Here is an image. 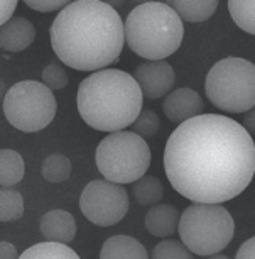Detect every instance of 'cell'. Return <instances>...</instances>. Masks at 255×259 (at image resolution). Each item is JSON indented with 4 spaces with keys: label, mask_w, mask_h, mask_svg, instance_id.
Masks as SVG:
<instances>
[{
    "label": "cell",
    "mask_w": 255,
    "mask_h": 259,
    "mask_svg": "<svg viewBox=\"0 0 255 259\" xmlns=\"http://www.w3.org/2000/svg\"><path fill=\"white\" fill-rule=\"evenodd\" d=\"M42 83L49 90H63L68 85V75L60 65L51 63L42 70Z\"/></svg>",
    "instance_id": "25"
},
{
    "label": "cell",
    "mask_w": 255,
    "mask_h": 259,
    "mask_svg": "<svg viewBox=\"0 0 255 259\" xmlns=\"http://www.w3.org/2000/svg\"><path fill=\"white\" fill-rule=\"evenodd\" d=\"M41 173L49 183H63L71 177V161L65 154H51L42 161Z\"/></svg>",
    "instance_id": "20"
},
{
    "label": "cell",
    "mask_w": 255,
    "mask_h": 259,
    "mask_svg": "<svg viewBox=\"0 0 255 259\" xmlns=\"http://www.w3.org/2000/svg\"><path fill=\"white\" fill-rule=\"evenodd\" d=\"M0 205H2V212H0L2 222L17 221L24 215V198L16 190L4 188L0 193Z\"/></svg>",
    "instance_id": "22"
},
{
    "label": "cell",
    "mask_w": 255,
    "mask_h": 259,
    "mask_svg": "<svg viewBox=\"0 0 255 259\" xmlns=\"http://www.w3.org/2000/svg\"><path fill=\"white\" fill-rule=\"evenodd\" d=\"M163 109L169 120L176 122V124H183L186 120L201 115V110L205 109V102L194 90L178 89L166 97Z\"/></svg>",
    "instance_id": "11"
},
{
    "label": "cell",
    "mask_w": 255,
    "mask_h": 259,
    "mask_svg": "<svg viewBox=\"0 0 255 259\" xmlns=\"http://www.w3.org/2000/svg\"><path fill=\"white\" fill-rule=\"evenodd\" d=\"M19 259H80V256L66 244L46 241L26 249Z\"/></svg>",
    "instance_id": "18"
},
{
    "label": "cell",
    "mask_w": 255,
    "mask_h": 259,
    "mask_svg": "<svg viewBox=\"0 0 255 259\" xmlns=\"http://www.w3.org/2000/svg\"><path fill=\"white\" fill-rule=\"evenodd\" d=\"M100 259H149L147 251L130 236H114L101 246Z\"/></svg>",
    "instance_id": "15"
},
{
    "label": "cell",
    "mask_w": 255,
    "mask_h": 259,
    "mask_svg": "<svg viewBox=\"0 0 255 259\" xmlns=\"http://www.w3.org/2000/svg\"><path fill=\"white\" fill-rule=\"evenodd\" d=\"M183 37V19L169 4L144 2L127 16V45L145 60L164 61L179 50Z\"/></svg>",
    "instance_id": "4"
},
{
    "label": "cell",
    "mask_w": 255,
    "mask_h": 259,
    "mask_svg": "<svg viewBox=\"0 0 255 259\" xmlns=\"http://www.w3.org/2000/svg\"><path fill=\"white\" fill-rule=\"evenodd\" d=\"M152 259H193L191 251L176 239L159 242L152 251Z\"/></svg>",
    "instance_id": "23"
},
{
    "label": "cell",
    "mask_w": 255,
    "mask_h": 259,
    "mask_svg": "<svg viewBox=\"0 0 255 259\" xmlns=\"http://www.w3.org/2000/svg\"><path fill=\"white\" fill-rule=\"evenodd\" d=\"M169 6L178 12V16L183 21L188 22H203L208 21L218 9L217 0H199V2H191V0H174L169 2Z\"/></svg>",
    "instance_id": "16"
},
{
    "label": "cell",
    "mask_w": 255,
    "mask_h": 259,
    "mask_svg": "<svg viewBox=\"0 0 255 259\" xmlns=\"http://www.w3.org/2000/svg\"><path fill=\"white\" fill-rule=\"evenodd\" d=\"M0 164H2V171H0V185H2V188H11L24 178L26 164H24L22 156L16 153V151H0Z\"/></svg>",
    "instance_id": "17"
},
{
    "label": "cell",
    "mask_w": 255,
    "mask_h": 259,
    "mask_svg": "<svg viewBox=\"0 0 255 259\" xmlns=\"http://www.w3.org/2000/svg\"><path fill=\"white\" fill-rule=\"evenodd\" d=\"M178 234L191 252L208 257L228 246L235 234V222L222 205L194 203L181 213Z\"/></svg>",
    "instance_id": "5"
},
{
    "label": "cell",
    "mask_w": 255,
    "mask_h": 259,
    "mask_svg": "<svg viewBox=\"0 0 255 259\" xmlns=\"http://www.w3.org/2000/svg\"><path fill=\"white\" fill-rule=\"evenodd\" d=\"M51 46L66 66L100 71L120 60L125 24L114 6L96 0L71 2L51 26Z\"/></svg>",
    "instance_id": "2"
},
{
    "label": "cell",
    "mask_w": 255,
    "mask_h": 259,
    "mask_svg": "<svg viewBox=\"0 0 255 259\" xmlns=\"http://www.w3.org/2000/svg\"><path fill=\"white\" fill-rule=\"evenodd\" d=\"M150 164L145 139L130 131L112 133L96 148V166L105 180L117 185L135 183Z\"/></svg>",
    "instance_id": "7"
},
{
    "label": "cell",
    "mask_w": 255,
    "mask_h": 259,
    "mask_svg": "<svg viewBox=\"0 0 255 259\" xmlns=\"http://www.w3.org/2000/svg\"><path fill=\"white\" fill-rule=\"evenodd\" d=\"M243 124H245V129H247L250 134L255 136V107L243 115Z\"/></svg>",
    "instance_id": "30"
},
{
    "label": "cell",
    "mask_w": 255,
    "mask_h": 259,
    "mask_svg": "<svg viewBox=\"0 0 255 259\" xmlns=\"http://www.w3.org/2000/svg\"><path fill=\"white\" fill-rule=\"evenodd\" d=\"M208 259H228L225 254H213V256H208Z\"/></svg>",
    "instance_id": "31"
},
{
    "label": "cell",
    "mask_w": 255,
    "mask_h": 259,
    "mask_svg": "<svg viewBox=\"0 0 255 259\" xmlns=\"http://www.w3.org/2000/svg\"><path fill=\"white\" fill-rule=\"evenodd\" d=\"M0 259H19L17 249L11 242L2 241L0 242Z\"/></svg>",
    "instance_id": "29"
},
{
    "label": "cell",
    "mask_w": 255,
    "mask_h": 259,
    "mask_svg": "<svg viewBox=\"0 0 255 259\" xmlns=\"http://www.w3.org/2000/svg\"><path fill=\"white\" fill-rule=\"evenodd\" d=\"M235 259H255V236L245 241L237 251Z\"/></svg>",
    "instance_id": "27"
},
{
    "label": "cell",
    "mask_w": 255,
    "mask_h": 259,
    "mask_svg": "<svg viewBox=\"0 0 255 259\" xmlns=\"http://www.w3.org/2000/svg\"><path fill=\"white\" fill-rule=\"evenodd\" d=\"M4 115L22 133H37L51 124L56 115V99L44 83L24 80L12 85L4 97Z\"/></svg>",
    "instance_id": "8"
},
{
    "label": "cell",
    "mask_w": 255,
    "mask_h": 259,
    "mask_svg": "<svg viewBox=\"0 0 255 259\" xmlns=\"http://www.w3.org/2000/svg\"><path fill=\"white\" fill-rule=\"evenodd\" d=\"M0 7H2V17H0V21H2V26H6L9 21H12L11 17H12L14 11H16L17 2H14V0H9V2H6V0H4V2L0 4Z\"/></svg>",
    "instance_id": "28"
},
{
    "label": "cell",
    "mask_w": 255,
    "mask_h": 259,
    "mask_svg": "<svg viewBox=\"0 0 255 259\" xmlns=\"http://www.w3.org/2000/svg\"><path fill=\"white\" fill-rule=\"evenodd\" d=\"M135 81L147 99H161L174 87V70L168 61H147L135 68Z\"/></svg>",
    "instance_id": "10"
},
{
    "label": "cell",
    "mask_w": 255,
    "mask_h": 259,
    "mask_svg": "<svg viewBox=\"0 0 255 259\" xmlns=\"http://www.w3.org/2000/svg\"><path fill=\"white\" fill-rule=\"evenodd\" d=\"M134 197L142 207H154L163 200L164 187L158 177H142L134 183Z\"/></svg>",
    "instance_id": "19"
},
{
    "label": "cell",
    "mask_w": 255,
    "mask_h": 259,
    "mask_svg": "<svg viewBox=\"0 0 255 259\" xmlns=\"http://www.w3.org/2000/svg\"><path fill=\"white\" fill-rule=\"evenodd\" d=\"M36 39V29L32 22L26 17H14L6 26H2L0 32V46L4 51L19 53L27 50Z\"/></svg>",
    "instance_id": "13"
},
{
    "label": "cell",
    "mask_w": 255,
    "mask_h": 259,
    "mask_svg": "<svg viewBox=\"0 0 255 259\" xmlns=\"http://www.w3.org/2000/svg\"><path fill=\"white\" fill-rule=\"evenodd\" d=\"M80 208L91 224L110 227L119 224L129 212V197L122 185L109 180H95L81 192Z\"/></svg>",
    "instance_id": "9"
},
{
    "label": "cell",
    "mask_w": 255,
    "mask_h": 259,
    "mask_svg": "<svg viewBox=\"0 0 255 259\" xmlns=\"http://www.w3.org/2000/svg\"><path fill=\"white\" fill-rule=\"evenodd\" d=\"M205 90L220 110L242 114L255 107V65L243 58H225L207 75Z\"/></svg>",
    "instance_id": "6"
},
{
    "label": "cell",
    "mask_w": 255,
    "mask_h": 259,
    "mask_svg": "<svg viewBox=\"0 0 255 259\" xmlns=\"http://www.w3.org/2000/svg\"><path fill=\"white\" fill-rule=\"evenodd\" d=\"M164 171L181 197L220 205L238 197L255 175V144L227 115L201 114L179 124L164 149Z\"/></svg>",
    "instance_id": "1"
},
{
    "label": "cell",
    "mask_w": 255,
    "mask_h": 259,
    "mask_svg": "<svg viewBox=\"0 0 255 259\" xmlns=\"http://www.w3.org/2000/svg\"><path fill=\"white\" fill-rule=\"evenodd\" d=\"M41 234L47 242L70 244L76 236V221L66 210H49L41 217Z\"/></svg>",
    "instance_id": "12"
},
{
    "label": "cell",
    "mask_w": 255,
    "mask_h": 259,
    "mask_svg": "<svg viewBox=\"0 0 255 259\" xmlns=\"http://www.w3.org/2000/svg\"><path fill=\"white\" fill-rule=\"evenodd\" d=\"M26 6L32 11H37V12H55V11H63L68 4L65 0H27Z\"/></svg>",
    "instance_id": "26"
},
{
    "label": "cell",
    "mask_w": 255,
    "mask_h": 259,
    "mask_svg": "<svg viewBox=\"0 0 255 259\" xmlns=\"http://www.w3.org/2000/svg\"><path fill=\"white\" fill-rule=\"evenodd\" d=\"M230 16L242 31L255 36V0H232L228 2Z\"/></svg>",
    "instance_id": "21"
},
{
    "label": "cell",
    "mask_w": 255,
    "mask_h": 259,
    "mask_svg": "<svg viewBox=\"0 0 255 259\" xmlns=\"http://www.w3.org/2000/svg\"><path fill=\"white\" fill-rule=\"evenodd\" d=\"M132 133L139 134L140 138H154L156 134L159 133L161 129V120L158 114L150 109H145L140 112L139 119H137L134 124H132Z\"/></svg>",
    "instance_id": "24"
},
{
    "label": "cell",
    "mask_w": 255,
    "mask_h": 259,
    "mask_svg": "<svg viewBox=\"0 0 255 259\" xmlns=\"http://www.w3.org/2000/svg\"><path fill=\"white\" fill-rule=\"evenodd\" d=\"M144 104L139 83L122 70L91 73L78 87L76 105L91 129L119 133L139 119Z\"/></svg>",
    "instance_id": "3"
},
{
    "label": "cell",
    "mask_w": 255,
    "mask_h": 259,
    "mask_svg": "<svg viewBox=\"0 0 255 259\" xmlns=\"http://www.w3.org/2000/svg\"><path fill=\"white\" fill-rule=\"evenodd\" d=\"M179 210L171 203H158L145 215V229L154 237H169L179 231Z\"/></svg>",
    "instance_id": "14"
}]
</instances>
